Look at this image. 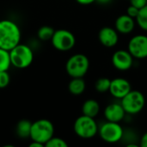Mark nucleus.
Listing matches in <instances>:
<instances>
[{
    "mask_svg": "<svg viewBox=\"0 0 147 147\" xmlns=\"http://www.w3.org/2000/svg\"><path fill=\"white\" fill-rule=\"evenodd\" d=\"M132 90L129 81L123 78H116L111 80L109 92L111 96L117 99L123 98Z\"/></svg>",
    "mask_w": 147,
    "mask_h": 147,
    "instance_id": "obj_11",
    "label": "nucleus"
},
{
    "mask_svg": "<svg viewBox=\"0 0 147 147\" xmlns=\"http://www.w3.org/2000/svg\"><path fill=\"white\" fill-rule=\"evenodd\" d=\"M53 46L59 51L66 52L73 48L76 44L74 34L67 29H58L51 39Z\"/></svg>",
    "mask_w": 147,
    "mask_h": 147,
    "instance_id": "obj_8",
    "label": "nucleus"
},
{
    "mask_svg": "<svg viewBox=\"0 0 147 147\" xmlns=\"http://www.w3.org/2000/svg\"><path fill=\"white\" fill-rule=\"evenodd\" d=\"M78 3L83 4V5H88V4H91L92 3L96 2V0H76Z\"/></svg>",
    "mask_w": 147,
    "mask_h": 147,
    "instance_id": "obj_27",
    "label": "nucleus"
},
{
    "mask_svg": "<svg viewBox=\"0 0 147 147\" xmlns=\"http://www.w3.org/2000/svg\"><path fill=\"white\" fill-rule=\"evenodd\" d=\"M86 84L83 78H72L68 84V89L71 94L74 96H79L85 90Z\"/></svg>",
    "mask_w": 147,
    "mask_h": 147,
    "instance_id": "obj_16",
    "label": "nucleus"
},
{
    "mask_svg": "<svg viewBox=\"0 0 147 147\" xmlns=\"http://www.w3.org/2000/svg\"><path fill=\"white\" fill-rule=\"evenodd\" d=\"M31 126H32V122H30L28 120L23 119L19 121L16 127V135L21 139H27L30 137Z\"/></svg>",
    "mask_w": 147,
    "mask_h": 147,
    "instance_id": "obj_17",
    "label": "nucleus"
},
{
    "mask_svg": "<svg viewBox=\"0 0 147 147\" xmlns=\"http://www.w3.org/2000/svg\"><path fill=\"white\" fill-rule=\"evenodd\" d=\"M121 104L126 114L134 115L142 111L146 104V98L140 91L131 90L123 98L121 99Z\"/></svg>",
    "mask_w": 147,
    "mask_h": 147,
    "instance_id": "obj_5",
    "label": "nucleus"
},
{
    "mask_svg": "<svg viewBox=\"0 0 147 147\" xmlns=\"http://www.w3.org/2000/svg\"><path fill=\"white\" fill-rule=\"evenodd\" d=\"M139 145L142 147H147V132L142 135V137H141V139L140 140V144Z\"/></svg>",
    "mask_w": 147,
    "mask_h": 147,
    "instance_id": "obj_26",
    "label": "nucleus"
},
{
    "mask_svg": "<svg viewBox=\"0 0 147 147\" xmlns=\"http://www.w3.org/2000/svg\"><path fill=\"white\" fill-rule=\"evenodd\" d=\"M98 134L104 142L115 144L122 140L124 130L119 122L107 121L98 127Z\"/></svg>",
    "mask_w": 147,
    "mask_h": 147,
    "instance_id": "obj_7",
    "label": "nucleus"
},
{
    "mask_svg": "<svg viewBox=\"0 0 147 147\" xmlns=\"http://www.w3.org/2000/svg\"><path fill=\"white\" fill-rule=\"evenodd\" d=\"M10 65L11 63L9 51L0 48V71H8Z\"/></svg>",
    "mask_w": 147,
    "mask_h": 147,
    "instance_id": "obj_19",
    "label": "nucleus"
},
{
    "mask_svg": "<svg viewBox=\"0 0 147 147\" xmlns=\"http://www.w3.org/2000/svg\"><path fill=\"white\" fill-rule=\"evenodd\" d=\"M73 129L75 134L82 139H91L98 133V126L94 118L84 115L75 121Z\"/></svg>",
    "mask_w": 147,
    "mask_h": 147,
    "instance_id": "obj_6",
    "label": "nucleus"
},
{
    "mask_svg": "<svg viewBox=\"0 0 147 147\" xmlns=\"http://www.w3.org/2000/svg\"><path fill=\"white\" fill-rule=\"evenodd\" d=\"M21 40V30L18 25L10 20L0 21V48L9 51Z\"/></svg>",
    "mask_w": 147,
    "mask_h": 147,
    "instance_id": "obj_1",
    "label": "nucleus"
},
{
    "mask_svg": "<svg viewBox=\"0 0 147 147\" xmlns=\"http://www.w3.org/2000/svg\"><path fill=\"white\" fill-rule=\"evenodd\" d=\"M9 81H10V77L8 71H0V89L6 88L9 85Z\"/></svg>",
    "mask_w": 147,
    "mask_h": 147,
    "instance_id": "obj_23",
    "label": "nucleus"
},
{
    "mask_svg": "<svg viewBox=\"0 0 147 147\" xmlns=\"http://www.w3.org/2000/svg\"><path fill=\"white\" fill-rule=\"evenodd\" d=\"M11 65L18 69H25L28 67L34 59V52L25 44L19 43L9 51Z\"/></svg>",
    "mask_w": 147,
    "mask_h": 147,
    "instance_id": "obj_2",
    "label": "nucleus"
},
{
    "mask_svg": "<svg viewBox=\"0 0 147 147\" xmlns=\"http://www.w3.org/2000/svg\"><path fill=\"white\" fill-rule=\"evenodd\" d=\"M46 147H67L68 144L61 138L59 137H52L46 144Z\"/></svg>",
    "mask_w": 147,
    "mask_h": 147,
    "instance_id": "obj_22",
    "label": "nucleus"
},
{
    "mask_svg": "<svg viewBox=\"0 0 147 147\" xmlns=\"http://www.w3.org/2000/svg\"><path fill=\"white\" fill-rule=\"evenodd\" d=\"M98 39L101 44L106 47H113L119 41L118 32L111 27H103L98 33Z\"/></svg>",
    "mask_w": 147,
    "mask_h": 147,
    "instance_id": "obj_12",
    "label": "nucleus"
},
{
    "mask_svg": "<svg viewBox=\"0 0 147 147\" xmlns=\"http://www.w3.org/2000/svg\"><path fill=\"white\" fill-rule=\"evenodd\" d=\"M127 50L134 59H143L147 58V35L137 34L132 37L128 42Z\"/></svg>",
    "mask_w": 147,
    "mask_h": 147,
    "instance_id": "obj_9",
    "label": "nucleus"
},
{
    "mask_svg": "<svg viewBox=\"0 0 147 147\" xmlns=\"http://www.w3.org/2000/svg\"><path fill=\"white\" fill-rule=\"evenodd\" d=\"M111 80L108 78H101L96 80L95 84V89L99 93H105L109 90Z\"/></svg>",
    "mask_w": 147,
    "mask_h": 147,
    "instance_id": "obj_21",
    "label": "nucleus"
},
{
    "mask_svg": "<svg viewBox=\"0 0 147 147\" xmlns=\"http://www.w3.org/2000/svg\"><path fill=\"white\" fill-rule=\"evenodd\" d=\"M139 11H140V9L136 8V7L134 6V5H130V6L127 8V15H128V16H131L132 18L135 19L136 16H137L138 14H139Z\"/></svg>",
    "mask_w": 147,
    "mask_h": 147,
    "instance_id": "obj_24",
    "label": "nucleus"
},
{
    "mask_svg": "<svg viewBox=\"0 0 147 147\" xmlns=\"http://www.w3.org/2000/svg\"><path fill=\"white\" fill-rule=\"evenodd\" d=\"M44 145L40 143V142H37V141H34L32 140V143L29 144V147H43Z\"/></svg>",
    "mask_w": 147,
    "mask_h": 147,
    "instance_id": "obj_28",
    "label": "nucleus"
},
{
    "mask_svg": "<svg viewBox=\"0 0 147 147\" xmlns=\"http://www.w3.org/2000/svg\"><path fill=\"white\" fill-rule=\"evenodd\" d=\"M130 3L138 9H141L147 5V0H130Z\"/></svg>",
    "mask_w": 147,
    "mask_h": 147,
    "instance_id": "obj_25",
    "label": "nucleus"
},
{
    "mask_svg": "<svg viewBox=\"0 0 147 147\" xmlns=\"http://www.w3.org/2000/svg\"><path fill=\"white\" fill-rule=\"evenodd\" d=\"M104 117L108 121L121 122L126 116V112L121 103L113 102L109 104L103 112Z\"/></svg>",
    "mask_w": 147,
    "mask_h": 147,
    "instance_id": "obj_13",
    "label": "nucleus"
},
{
    "mask_svg": "<svg viewBox=\"0 0 147 147\" xmlns=\"http://www.w3.org/2000/svg\"><path fill=\"white\" fill-rule=\"evenodd\" d=\"M83 115L95 118L100 112V105L98 102L94 99H89L85 101L82 106Z\"/></svg>",
    "mask_w": 147,
    "mask_h": 147,
    "instance_id": "obj_15",
    "label": "nucleus"
},
{
    "mask_svg": "<svg viewBox=\"0 0 147 147\" xmlns=\"http://www.w3.org/2000/svg\"><path fill=\"white\" fill-rule=\"evenodd\" d=\"M89 67V59L83 53H77L71 56L65 64V71L71 78H84L88 72Z\"/></svg>",
    "mask_w": 147,
    "mask_h": 147,
    "instance_id": "obj_4",
    "label": "nucleus"
},
{
    "mask_svg": "<svg viewBox=\"0 0 147 147\" xmlns=\"http://www.w3.org/2000/svg\"><path fill=\"white\" fill-rule=\"evenodd\" d=\"M134 64V57L128 50H118L112 55V65L119 71H127Z\"/></svg>",
    "mask_w": 147,
    "mask_h": 147,
    "instance_id": "obj_10",
    "label": "nucleus"
},
{
    "mask_svg": "<svg viewBox=\"0 0 147 147\" xmlns=\"http://www.w3.org/2000/svg\"><path fill=\"white\" fill-rule=\"evenodd\" d=\"M54 31L55 30L50 26H42L39 28L37 32V36L41 40H49L52 39Z\"/></svg>",
    "mask_w": 147,
    "mask_h": 147,
    "instance_id": "obj_20",
    "label": "nucleus"
},
{
    "mask_svg": "<svg viewBox=\"0 0 147 147\" xmlns=\"http://www.w3.org/2000/svg\"><path fill=\"white\" fill-rule=\"evenodd\" d=\"M96 2H97L100 4H108V3H111L112 0H96Z\"/></svg>",
    "mask_w": 147,
    "mask_h": 147,
    "instance_id": "obj_29",
    "label": "nucleus"
},
{
    "mask_svg": "<svg viewBox=\"0 0 147 147\" xmlns=\"http://www.w3.org/2000/svg\"><path fill=\"white\" fill-rule=\"evenodd\" d=\"M53 124L47 119H40L32 123L30 138L34 141L40 142L44 145L53 136Z\"/></svg>",
    "mask_w": 147,
    "mask_h": 147,
    "instance_id": "obj_3",
    "label": "nucleus"
},
{
    "mask_svg": "<svg viewBox=\"0 0 147 147\" xmlns=\"http://www.w3.org/2000/svg\"><path fill=\"white\" fill-rule=\"evenodd\" d=\"M135 24V19L125 14L117 17V19L115 20V27L118 33L122 34H128L134 31Z\"/></svg>",
    "mask_w": 147,
    "mask_h": 147,
    "instance_id": "obj_14",
    "label": "nucleus"
},
{
    "mask_svg": "<svg viewBox=\"0 0 147 147\" xmlns=\"http://www.w3.org/2000/svg\"><path fill=\"white\" fill-rule=\"evenodd\" d=\"M138 26L144 31H147V5L140 9L139 14L135 18Z\"/></svg>",
    "mask_w": 147,
    "mask_h": 147,
    "instance_id": "obj_18",
    "label": "nucleus"
}]
</instances>
